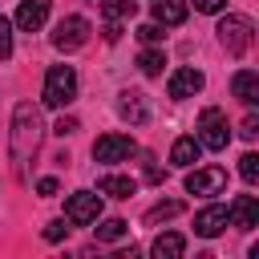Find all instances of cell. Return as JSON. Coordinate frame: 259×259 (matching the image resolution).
I'll return each instance as SVG.
<instances>
[{"mask_svg": "<svg viewBox=\"0 0 259 259\" xmlns=\"http://www.w3.org/2000/svg\"><path fill=\"white\" fill-rule=\"evenodd\" d=\"M130 235V223L125 219H105L101 227H97V239L101 243H117V239H125Z\"/></svg>", "mask_w": 259, "mask_h": 259, "instance_id": "cell-20", "label": "cell"}, {"mask_svg": "<svg viewBox=\"0 0 259 259\" xmlns=\"http://www.w3.org/2000/svg\"><path fill=\"white\" fill-rule=\"evenodd\" d=\"M77 97V73L73 65H53L45 73V105L49 109H65Z\"/></svg>", "mask_w": 259, "mask_h": 259, "instance_id": "cell-3", "label": "cell"}, {"mask_svg": "<svg viewBox=\"0 0 259 259\" xmlns=\"http://www.w3.org/2000/svg\"><path fill=\"white\" fill-rule=\"evenodd\" d=\"M198 154H202L198 138H178V142L170 146V162H174V166H194Z\"/></svg>", "mask_w": 259, "mask_h": 259, "instance_id": "cell-18", "label": "cell"}, {"mask_svg": "<svg viewBox=\"0 0 259 259\" xmlns=\"http://www.w3.org/2000/svg\"><path fill=\"white\" fill-rule=\"evenodd\" d=\"M101 16H105V24H117V20L134 16V0H101Z\"/></svg>", "mask_w": 259, "mask_h": 259, "instance_id": "cell-19", "label": "cell"}, {"mask_svg": "<svg viewBox=\"0 0 259 259\" xmlns=\"http://www.w3.org/2000/svg\"><path fill=\"white\" fill-rule=\"evenodd\" d=\"M36 190H40L45 198H49V194H57V178H40V182H36Z\"/></svg>", "mask_w": 259, "mask_h": 259, "instance_id": "cell-29", "label": "cell"}, {"mask_svg": "<svg viewBox=\"0 0 259 259\" xmlns=\"http://www.w3.org/2000/svg\"><path fill=\"white\" fill-rule=\"evenodd\" d=\"M227 142H231V125H227V113L223 109H202V117H198V146L202 150H227Z\"/></svg>", "mask_w": 259, "mask_h": 259, "instance_id": "cell-4", "label": "cell"}, {"mask_svg": "<svg viewBox=\"0 0 259 259\" xmlns=\"http://www.w3.org/2000/svg\"><path fill=\"white\" fill-rule=\"evenodd\" d=\"M49 4H53V0H20V8H16V28L36 32V28L49 20Z\"/></svg>", "mask_w": 259, "mask_h": 259, "instance_id": "cell-11", "label": "cell"}, {"mask_svg": "<svg viewBox=\"0 0 259 259\" xmlns=\"http://www.w3.org/2000/svg\"><path fill=\"white\" fill-rule=\"evenodd\" d=\"M239 134H243V138H259V117H255V113H247V117H243V125H239Z\"/></svg>", "mask_w": 259, "mask_h": 259, "instance_id": "cell-27", "label": "cell"}, {"mask_svg": "<svg viewBox=\"0 0 259 259\" xmlns=\"http://www.w3.org/2000/svg\"><path fill=\"white\" fill-rule=\"evenodd\" d=\"M227 210H231V223L235 227H247V231L259 227V202H255V194H239Z\"/></svg>", "mask_w": 259, "mask_h": 259, "instance_id": "cell-12", "label": "cell"}, {"mask_svg": "<svg viewBox=\"0 0 259 259\" xmlns=\"http://www.w3.org/2000/svg\"><path fill=\"white\" fill-rule=\"evenodd\" d=\"M101 219V194L93 190H77L65 198V223H77V227H89Z\"/></svg>", "mask_w": 259, "mask_h": 259, "instance_id": "cell-5", "label": "cell"}, {"mask_svg": "<svg viewBox=\"0 0 259 259\" xmlns=\"http://www.w3.org/2000/svg\"><path fill=\"white\" fill-rule=\"evenodd\" d=\"M178 210H182V202H178V198H170V202H158V206H150L146 223H162V219H174Z\"/></svg>", "mask_w": 259, "mask_h": 259, "instance_id": "cell-22", "label": "cell"}, {"mask_svg": "<svg viewBox=\"0 0 259 259\" xmlns=\"http://www.w3.org/2000/svg\"><path fill=\"white\" fill-rule=\"evenodd\" d=\"M8 53H12V24L0 16V61H4Z\"/></svg>", "mask_w": 259, "mask_h": 259, "instance_id": "cell-26", "label": "cell"}, {"mask_svg": "<svg viewBox=\"0 0 259 259\" xmlns=\"http://www.w3.org/2000/svg\"><path fill=\"white\" fill-rule=\"evenodd\" d=\"M186 12H190V4H186V0H154V20H158L162 28L182 24V20H186Z\"/></svg>", "mask_w": 259, "mask_h": 259, "instance_id": "cell-14", "label": "cell"}, {"mask_svg": "<svg viewBox=\"0 0 259 259\" xmlns=\"http://www.w3.org/2000/svg\"><path fill=\"white\" fill-rule=\"evenodd\" d=\"M162 65H166V53H162V49H146V53L138 57V69H142L146 77H158Z\"/></svg>", "mask_w": 259, "mask_h": 259, "instance_id": "cell-21", "label": "cell"}, {"mask_svg": "<svg viewBox=\"0 0 259 259\" xmlns=\"http://www.w3.org/2000/svg\"><path fill=\"white\" fill-rule=\"evenodd\" d=\"M202 85H206V77L194 69V65H186V69H174L170 73V97L174 101H186V97H194V93H202Z\"/></svg>", "mask_w": 259, "mask_h": 259, "instance_id": "cell-10", "label": "cell"}, {"mask_svg": "<svg viewBox=\"0 0 259 259\" xmlns=\"http://www.w3.org/2000/svg\"><path fill=\"white\" fill-rule=\"evenodd\" d=\"M117 113L130 121V125H142L150 113H146V101H142V93L138 89H125V93H117Z\"/></svg>", "mask_w": 259, "mask_h": 259, "instance_id": "cell-13", "label": "cell"}, {"mask_svg": "<svg viewBox=\"0 0 259 259\" xmlns=\"http://www.w3.org/2000/svg\"><path fill=\"white\" fill-rule=\"evenodd\" d=\"M73 130H77V121H73V117H61V121H57V134H61V138H65V134H73Z\"/></svg>", "mask_w": 259, "mask_h": 259, "instance_id": "cell-30", "label": "cell"}, {"mask_svg": "<svg viewBox=\"0 0 259 259\" xmlns=\"http://www.w3.org/2000/svg\"><path fill=\"white\" fill-rule=\"evenodd\" d=\"M85 40H89V20H85V16H65V20H57L53 45H57L61 53H73V49H81Z\"/></svg>", "mask_w": 259, "mask_h": 259, "instance_id": "cell-6", "label": "cell"}, {"mask_svg": "<svg viewBox=\"0 0 259 259\" xmlns=\"http://www.w3.org/2000/svg\"><path fill=\"white\" fill-rule=\"evenodd\" d=\"M231 89H235V97H239L243 105H255V101H259V73L239 69V73L231 77Z\"/></svg>", "mask_w": 259, "mask_h": 259, "instance_id": "cell-15", "label": "cell"}, {"mask_svg": "<svg viewBox=\"0 0 259 259\" xmlns=\"http://www.w3.org/2000/svg\"><path fill=\"white\" fill-rule=\"evenodd\" d=\"M36 146H40V113L28 101H20L16 113H12V158H16V166H24L36 154Z\"/></svg>", "mask_w": 259, "mask_h": 259, "instance_id": "cell-1", "label": "cell"}, {"mask_svg": "<svg viewBox=\"0 0 259 259\" xmlns=\"http://www.w3.org/2000/svg\"><path fill=\"white\" fill-rule=\"evenodd\" d=\"M134 190H138V182L125 178V174H105V178L97 182V194H109V198H130Z\"/></svg>", "mask_w": 259, "mask_h": 259, "instance_id": "cell-17", "label": "cell"}, {"mask_svg": "<svg viewBox=\"0 0 259 259\" xmlns=\"http://www.w3.org/2000/svg\"><path fill=\"white\" fill-rule=\"evenodd\" d=\"M150 251H154L158 259H178V255L186 251V239H182L178 231H162V235L150 243Z\"/></svg>", "mask_w": 259, "mask_h": 259, "instance_id": "cell-16", "label": "cell"}, {"mask_svg": "<svg viewBox=\"0 0 259 259\" xmlns=\"http://www.w3.org/2000/svg\"><path fill=\"white\" fill-rule=\"evenodd\" d=\"M239 174H243V182H259V154H243L239 158Z\"/></svg>", "mask_w": 259, "mask_h": 259, "instance_id": "cell-23", "label": "cell"}, {"mask_svg": "<svg viewBox=\"0 0 259 259\" xmlns=\"http://www.w3.org/2000/svg\"><path fill=\"white\" fill-rule=\"evenodd\" d=\"M219 45H223L231 57H243V53L255 45V24H251V16H239V12L223 16V20H219Z\"/></svg>", "mask_w": 259, "mask_h": 259, "instance_id": "cell-2", "label": "cell"}, {"mask_svg": "<svg viewBox=\"0 0 259 259\" xmlns=\"http://www.w3.org/2000/svg\"><path fill=\"white\" fill-rule=\"evenodd\" d=\"M138 36H142L146 45H158L166 32H162V24H158V20H150V24H142V28H138Z\"/></svg>", "mask_w": 259, "mask_h": 259, "instance_id": "cell-24", "label": "cell"}, {"mask_svg": "<svg viewBox=\"0 0 259 259\" xmlns=\"http://www.w3.org/2000/svg\"><path fill=\"white\" fill-rule=\"evenodd\" d=\"M223 4H227V0H194L198 12H223Z\"/></svg>", "mask_w": 259, "mask_h": 259, "instance_id": "cell-28", "label": "cell"}, {"mask_svg": "<svg viewBox=\"0 0 259 259\" xmlns=\"http://www.w3.org/2000/svg\"><path fill=\"white\" fill-rule=\"evenodd\" d=\"M65 235H69V227H65V219H53V223L45 227V239H49V243H61Z\"/></svg>", "mask_w": 259, "mask_h": 259, "instance_id": "cell-25", "label": "cell"}, {"mask_svg": "<svg viewBox=\"0 0 259 259\" xmlns=\"http://www.w3.org/2000/svg\"><path fill=\"white\" fill-rule=\"evenodd\" d=\"M223 190H227V170L223 166H202V170L186 174V194L210 198V194H223Z\"/></svg>", "mask_w": 259, "mask_h": 259, "instance_id": "cell-8", "label": "cell"}, {"mask_svg": "<svg viewBox=\"0 0 259 259\" xmlns=\"http://www.w3.org/2000/svg\"><path fill=\"white\" fill-rule=\"evenodd\" d=\"M130 154H138V142L130 134H101L93 142V158L97 162H125Z\"/></svg>", "mask_w": 259, "mask_h": 259, "instance_id": "cell-7", "label": "cell"}, {"mask_svg": "<svg viewBox=\"0 0 259 259\" xmlns=\"http://www.w3.org/2000/svg\"><path fill=\"white\" fill-rule=\"evenodd\" d=\"M227 227H231V210L219 206V202H210V206H202V210L194 214V235H202V239H214V235H223Z\"/></svg>", "mask_w": 259, "mask_h": 259, "instance_id": "cell-9", "label": "cell"}]
</instances>
